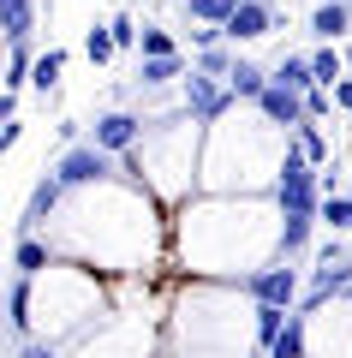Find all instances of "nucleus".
Instances as JSON below:
<instances>
[{"mask_svg": "<svg viewBox=\"0 0 352 358\" xmlns=\"http://www.w3.org/2000/svg\"><path fill=\"white\" fill-rule=\"evenodd\" d=\"M48 263H54V251H48L42 239H18V251H13V268L24 275V281H36V275H42Z\"/></svg>", "mask_w": 352, "mask_h": 358, "instance_id": "obj_16", "label": "nucleus"}, {"mask_svg": "<svg viewBox=\"0 0 352 358\" xmlns=\"http://www.w3.org/2000/svg\"><path fill=\"white\" fill-rule=\"evenodd\" d=\"M323 221H328L335 233H352V197H328V203H323Z\"/></svg>", "mask_w": 352, "mask_h": 358, "instance_id": "obj_26", "label": "nucleus"}, {"mask_svg": "<svg viewBox=\"0 0 352 358\" xmlns=\"http://www.w3.org/2000/svg\"><path fill=\"white\" fill-rule=\"evenodd\" d=\"M311 30L323 36V48H335V42L352 30V6H346V0H328V6H316V13H311Z\"/></svg>", "mask_w": 352, "mask_h": 358, "instance_id": "obj_8", "label": "nucleus"}, {"mask_svg": "<svg viewBox=\"0 0 352 358\" xmlns=\"http://www.w3.org/2000/svg\"><path fill=\"white\" fill-rule=\"evenodd\" d=\"M179 6H185V0H179Z\"/></svg>", "mask_w": 352, "mask_h": 358, "instance_id": "obj_32", "label": "nucleus"}, {"mask_svg": "<svg viewBox=\"0 0 352 358\" xmlns=\"http://www.w3.org/2000/svg\"><path fill=\"white\" fill-rule=\"evenodd\" d=\"M275 84H281V90H293V96H311V90H316L311 54H287V60L275 66Z\"/></svg>", "mask_w": 352, "mask_h": 358, "instance_id": "obj_11", "label": "nucleus"}, {"mask_svg": "<svg viewBox=\"0 0 352 358\" xmlns=\"http://www.w3.org/2000/svg\"><path fill=\"white\" fill-rule=\"evenodd\" d=\"M108 24H113V42H120V48H138V42H143V30H138V18H132V13L108 18Z\"/></svg>", "mask_w": 352, "mask_h": 358, "instance_id": "obj_27", "label": "nucleus"}, {"mask_svg": "<svg viewBox=\"0 0 352 358\" xmlns=\"http://www.w3.org/2000/svg\"><path fill=\"white\" fill-rule=\"evenodd\" d=\"M316 6H328V0H316Z\"/></svg>", "mask_w": 352, "mask_h": 358, "instance_id": "obj_31", "label": "nucleus"}, {"mask_svg": "<svg viewBox=\"0 0 352 358\" xmlns=\"http://www.w3.org/2000/svg\"><path fill=\"white\" fill-rule=\"evenodd\" d=\"M30 24H36V0H0V30H6V42H30Z\"/></svg>", "mask_w": 352, "mask_h": 358, "instance_id": "obj_10", "label": "nucleus"}, {"mask_svg": "<svg viewBox=\"0 0 352 358\" xmlns=\"http://www.w3.org/2000/svg\"><path fill=\"white\" fill-rule=\"evenodd\" d=\"M60 72H66V48H48V54H36V78L30 84L48 96V90H60Z\"/></svg>", "mask_w": 352, "mask_h": 358, "instance_id": "obj_20", "label": "nucleus"}, {"mask_svg": "<svg viewBox=\"0 0 352 358\" xmlns=\"http://www.w3.org/2000/svg\"><path fill=\"white\" fill-rule=\"evenodd\" d=\"M328 108H335V90H311L304 96V120H328Z\"/></svg>", "mask_w": 352, "mask_h": 358, "instance_id": "obj_28", "label": "nucleus"}, {"mask_svg": "<svg viewBox=\"0 0 352 358\" xmlns=\"http://www.w3.org/2000/svg\"><path fill=\"white\" fill-rule=\"evenodd\" d=\"M143 60H174V36L162 24H143Z\"/></svg>", "mask_w": 352, "mask_h": 358, "instance_id": "obj_25", "label": "nucleus"}, {"mask_svg": "<svg viewBox=\"0 0 352 358\" xmlns=\"http://www.w3.org/2000/svg\"><path fill=\"white\" fill-rule=\"evenodd\" d=\"M84 54H90V66H108L113 54H120V42H113V24H90V36H84Z\"/></svg>", "mask_w": 352, "mask_h": 358, "instance_id": "obj_21", "label": "nucleus"}, {"mask_svg": "<svg viewBox=\"0 0 352 358\" xmlns=\"http://www.w3.org/2000/svg\"><path fill=\"white\" fill-rule=\"evenodd\" d=\"M227 96H233V90L215 84V78H203V72H191V78H185V114L197 120V126H209V120H221V114H227Z\"/></svg>", "mask_w": 352, "mask_h": 358, "instance_id": "obj_4", "label": "nucleus"}, {"mask_svg": "<svg viewBox=\"0 0 352 358\" xmlns=\"http://www.w3.org/2000/svg\"><path fill=\"white\" fill-rule=\"evenodd\" d=\"M251 334H257V346H263V352H269V346H275L281 341V329H287V317H293V310H275V305H257L251 310Z\"/></svg>", "mask_w": 352, "mask_h": 358, "instance_id": "obj_18", "label": "nucleus"}, {"mask_svg": "<svg viewBox=\"0 0 352 358\" xmlns=\"http://www.w3.org/2000/svg\"><path fill=\"white\" fill-rule=\"evenodd\" d=\"M304 329H311V317H304V310H293L287 329H281V341L269 346L263 358H304Z\"/></svg>", "mask_w": 352, "mask_h": 358, "instance_id": "obj_14", "label": "nucleus"}, {"mask_svg": "<svg viewBox=\"0 0 352 358\" xmlns=\"http://www.w3.org/2000/svg\"><path fill=\"white\" fill-rule=\"evenodd\" d=\"M174 78H191L179 54H174V60H138V84L143 90H162V84H174Z\"/></svg>", "mask_w": 352, "mask_h": 358, "instance_id": "obj_17", "label": "nucleus"}, {"mask_svg": "<svg viewBox=\"0 0 352 358\" xmlns=\"http://www.w3.org/2000/svg\"><path fill=\"white\" fill-rule=\"evenodd\" d=\"M233 66H239V60H233L227 48H203V54H197V72H203V78H221V84L233 78Z\"/></svg>", "mask_w": 352, "mask_h": 358, "instance_id": "obj_24", "label": "nucleus"}, {"mask_svg": "<svg viewBox=\"0 0 352 358\" xmlns=\"http://www.w3.org/2000/svg\"><path fill=\"white\" fill-rule=\"evenodd\" d=\"M269 84H275V78H269L263 66H251V60H239V66H233V78H227V90H233V96H251V102H263Z\"/></svg>", "mask_w": 352, "mask_h": 358, "instance_id": "obj_15", "label": "nucleus"}, {"mask_svg": "<svg viewBox=\"0 0 352 358\" xmlns=\"http://www.w3.org/2000/svg\"><path fill=\"white\" fill-rule=\"evenodd\" d=\"M257 108L269 114V126H293V131L304 126V96H293V90H281V84H269Z\"/></svg>", "mask_w": 352, "mask_h": 358, "instance_id": "obj_7", "label": "nucleus"}, {"mask_svg": "<svg viewBox=\"0 0 352 358\" xmlns=\"http://www.w3.org/2000/svg\"><path fill=\"white\" fill-rule=\"evenodd\" d=\"M54 179H60L66 192H78V185H101V179L113 173V155L108 150H96V143H72V150L60 155V162L48 167Z\"/></svg>", "mask_w": 352, "mask_h": 358, "instance_id": "obj_2", "label": "nucleus"}, {"mask_svg": "<svg viewBox=\"0 0 352 358\" xmlns=\"http://www.w3.org/2000/svg\"><path fill=\"white\" fill-rule=\"evenodd\" d=\"M293 143H299V155H304V162H323V155H328V143H323V131H316V120H304V126L299 131H293Z\"/></svg>", "mask_w": 352, "mask_h": 358, "instance_id": "obj_23", "label": "nucleus"}, {"mask_svg": "<svg viewBox=\"0 0 352 358\" xmlns=\"http://www.w3.org/2000/svg\"><path fill=\"white\" fill-rule=\"evenodd\" d=\"M311 221L316 215H281V251H287V263L311 245Z\"/></svg>", "mask_w": 352, "mask_h": 358, "instance_id": "obj_19", "label": "nucleus"}, {"mask_svg": "<svg viewBox=\"0 0 352 358\" xmlns=\"http://www.w3.org/2000/svg\"><path fill=\"white\" fill-rule=\"evenodd\" d=\"M239 13V0H185V18L191 24H209V30H227Z\"/></svg>", "mask_w": 352, "mask_h": 358, "instance_id": "obj_12", "label": "nucleus"}, {"mask_svg": "<svg viewBox=\"0 0 352 358\" xmlns=\"http://www.w3.org/2000/svg\"><path fill=\"white\" fill-rule=\"evenodd\" d=\"M251 299H257V305H275V310L304 305V299H299V268H293L287 257L269 263V268H257V275H251Z\"/></svg>", "mask_w": 352, "mask_h": 358, "instance_id": "obj_3", "label": "nucleus"}, {"mask_svg": "<svg viewBox=\"0 0 352 358\" xmlns=\"http://www.w3.org/2000/svg\"><path fill=\"white\" fill-rule=\"evenodd\" d=\"M6 322H13L18 341H30V281H24V275L6 287Z\"/></svg>", "mask_w": 352, "mask_h": 358, "instance_id": "obj_13", "label": "nucleus"}, {"mask_svg": "<svg viewBox=\"0 0 352 358\" xmlns=\"http://www.w3.org/2000/svg\"><path fill=\"white\" fill-rule=\"evenodd\" d=\"M18 358H66V352L48 346V341H18Z\"/></svg>", "mask_w": 352, "mask_h": 358, "instance_id": "obj_29", "label": "nucleus"}, {"mask_svg": "<svg viewBox=\"0 0 352 358\" xmlns=\"http://www.w3.org/2000/svg\"><path fill=\"white\" fill-rule=\"evenodd\" d=\"M275 30V13H269V0H239V13H233V24H227V36L233 42H257Z\"/></svg>", "mask_w": 352, "mask_h": 358, "instance_id": "obj_6", "label": "nucleus"}, {"mask_svg": "<svg viewBox=\"0 0 352 358\" xmlns=\"http://www.w3.org/2000/svg\"><path fill=\"white\" fill-rule=\"evenodd\" d=\"M60 192H66V185H60V179H36V192H30V203H24V239H30V227H36V221H48L54 215V209H60Z\"/></svg>", "mask_w": 352, "mask_h": 358, "instance_id": "obj_9", "label": "nucleus"}, {"mask_svg": "<svg viewBox=\"0 0 352 358\" xmlns=\"http://www.w3.org/2000/svg\"><path fill=\"white\" fill-rule=\"evenodd\" d=\"M143 138V120L138 114H126V108H113V114H101L96 120V150H108V155H132V143Z\"/></svg>", "mask_w": 352, "mask_h": 358, "instance_id": "obj_5", "label": "nucleus"}, {"mask_svg": "<svg viewBox=\"0 0 352 358\" xmlns=\"http://www.w3.org/2000/svg\"><path fill=\"white\" fill-rule=\"evenodd\" d=\"M311 72H316V90L346 84V78H340V54H335V48H316V54H311Z\"/></svg>", "mask_w": 352, "mask_h": 358, "instance_id": "obj_22", "label": "nucleus"}, {"mask_svg": "<svg viewBox=\"0 0 352 358\" xmlns=\"http://www.w3.org/2000/svg\"><path fill=\"white\" fill-rule=\"evenodd\" d=\"M335 102H340V108L352 114V78H346V84H335Z\"/></svg>", "mask_w": 352, "mask_h": 358, "instance_id": "obj_30", "label": "nucleus"}, {"mask_svg": "<svg viewBox=\"0 0 352 358\" xmlns=\"http://www.w3.org/2000/svg\"><path fill=\"white\" fill-rule=\"evenodd\" d=\"M275 203H281V215H323V203H316V173L299 155V143H287V155L275 167Z\"/></svg>", "mask_w": 352, "mask_h": 358, "instance_id": "obj_1", "label": "nucleus"}]
</instances>
